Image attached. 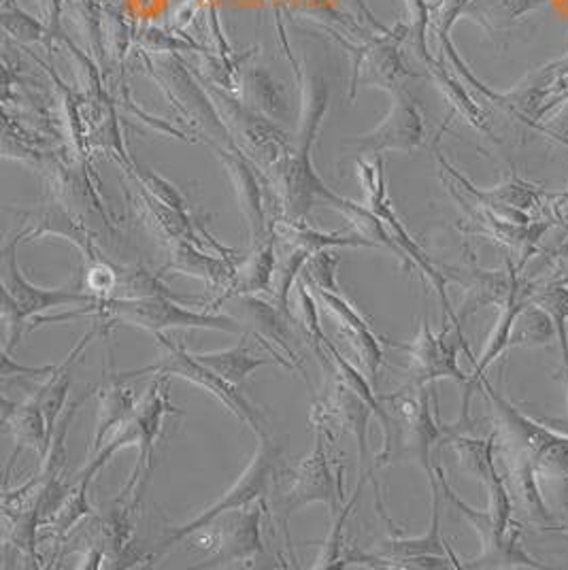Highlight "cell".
<instances>
[{"label": "cell", "instance_id": "cell-32", "mask_svg": "<svg viewBox=\"0 0 568 570\" xmlns=\"http://www.w3.org/2000/svg\"><path fill=\"white\" fill-rule=\"evenodd\" d=\"M560 375H562V381H565V390H567V396H568V371H567V368H562V373H560Z\"/></svg>", "mask_w": 568, "mask_h": 570}, {"label": "cell", "instance_id": "cell-8", "mask_svg": "<svg viewBox=\"0 0 568 570\" xmlns=\"http://www.w3.org/2000/svg\"><path fill=\"white\" fill-rule=\"evenodd\" d=\"M96 301L98 298L90 292H75L62 287L46 289L30 284L22 275L16 261V252L11 247L2 273V320L9 328V345H4V350H11L20 341L22 328L30 317L65 305H92Z\"/></svg>", "mask_w": 568, "mask_h": 570}, {"label": "cell", "instance_id": "cell-26", "mask_svg": "<svg viewBox=\"0 0 568 570\" xmlns=\"http://www.w3.org/2000/svg\"><path fill=\"white\" fill-rule=\"evenodd\" d=\"M420 141H422V121L411 107L399 109L371 139V142L379 147H415Z\"/></svg>", "mask_w": 568, "mask_h": 570}, {"label": "cell", "instance_id": "cell-19", "mask_svg": "<svg viewBox=\"0 0 568 570\" xmlns=\"http://www.w3.org/2000/svg\"><path fill=\"white\" fill-rule=\"evenodd\" d=\"M238 298H241V305H243L245 324H247V328L252 331V334H256L266 345H268V341H271V343H275L277 347H282L285 354L292 357L294 368H298L301 373H305L303 366H301V357H296L294 347L290 345L292 331H290V326H287V322H285L284 307L275 309V307H271L268 303H264V301L256 298V296H238ZM268 347H273V345H268Z\"/></svg>", "mask_w": 568, "mask_h": 570}, {"label": "cell", "instance_id": "cell-31", "mask_svg": "<svg viewBox=\"0 0 568 570\" xmlns=\"http://www.w3.org/2000/svg\"><path fill=\"white\" fill-rule=\"evenodd\" d=\"M549 282H565V284H568V256L562 261V264L558 266L556 275H554Z\"/></svg>", "mask_w": 568, "mask_h": 570}, {"label": "cell", "instance_id": "cell-16", "mask_svg": "<svg viewBox=\"0 0 568 570\" xmlns=\"http://www.w3.org/2000/svg\"><path fill=\"white\" fill-rule=\"evenodd\" d=\"M520 273L521 268H518V264L511 258H507V271H483L473 264L462 279L467 284L462 317H469L490 305L502 307L507 303V298L511 296V289H513L516 279L520 277Z\"/></svg>", "mask_w": 568, "mask_h": 570}, {"label": "cell", "instance_id": "cell-18", "mask_svg": "<svg viewBox=\"0 0 568 570\" xmlns=\"http://www.w3.org/2000/svg\"><path fill=\"white\" fill-rule=\"evenodd\" d=\"M428 483H430V494H432V522L428 528L427 534L420 539H392L385 541L383 547L388 549L390 558H418V556H441L450 558L453 562V569H460V560L456 558L443 537H441V500H443V490L439 483L437 471L428 473Z\"/></svg>", "mask_w": 568, "mask_h": 570}, {"label": "cell", "instance_id": "cell-23", "mask_svg": "<svg viewBox=\"0 0 568 570\" xmlns=\"http://www.w3.org/2000/svg\"><path fill=\"white\" fill-rule=\"evenodd\" d=\"M168 268L179 275H188V277L205 282L212 289H217L219 296L228 289V285L235 277V266H231L228 262L212 258L207 254H200L188 245L179 247L173 254V261L168 262Z\"/></svg>", "mask_w": 568, "mask_h": 570}, {"label": "cell", "instance_id": "cell-1", "mask_svg": "<svg viewBox=\"0 0 568 570\" xmlns=\"http://www.w3.org/2000/svg\"><path fill=\"white\" fill-rule=\"evenodd\" d=\"M430 385L409 381L401 390L379 396L385 409V417L379 422L383 428V450L379 452L375 469L396 462H418L424 471L432 473L430 453L439 441H448L450 426H443L430 404Z\"/></svg>", "mask_w": 568, "mask_h": 570}, {"label": "cell", "instance_id": "cell-6", "mask_svg": "<svg viewBox=\"0 0 568 570\" xmlns=\"http://www.w3.org/2000/svg\"><path fill=\"white\" fill-rule=\"evenodd\" d=\"M156 338L166 350L165 357L160 362H156V364L143 366V368H137V371L118 373L116 375L118 380L128 381L133 380V377L149 375V373H158V375H166V377H179V380L192 381L194 385H198L207 394H212L217 403L224 404L233 415H237L238 420L252 428L258 436L266 432L264 415L238 392L235 383H231V381L224 380L222 375H217L209 366L198 362L194 354H188L184 345L173 343L170 338H166L165 334L158 333Z\"/></svg>", "mask_w": 568, "mask_h": 570}, {"label": "cell", "instance_id": "cell-4", "mask_svg": "<svg viewBox=\"0 0 568 570\" xmlns=\"http://www.w3.org/2000/svg\"><path fill=\"white\" fill-rule=\"evenodd\" d=\"M479 390L494 406L500 424V436L505 448L528 453L539 475L562 479L568 483V436L523 415L511 401L492 387L490 381L481 380Z\"/></svg>", "mask_w": 568, "mask_h": 570}, {"label": "cell", "instance_id": "cell-21", "mask_svg": "<svg viewBox=\"0 0 568 570\" xmlns=\"http://www.w3.org/2000/svg\"><path fill=\"white\" fill-rule=\"evenodd\" d=\"M137 409V396L135 390L126 385V381L114 377L111 383L100 392L98 401V420L95 428V445L92 453L98 452L105 445L107 434L119 428L124 422L130 420V415Z\"/></svg>", "mask_w": 568, "mask_h": 570}, {"label": "cell", "instance_id": "cell-2", "mask_svg": "<svg viewBox=\"0 0 568 570\" xmlns=\"http://www.w3.org/2000/svg\"><path fill=\"white\" fill-rule=\"evenodd\" d=\"M166 415H182V411L175 409L170 401H168V377L160 375V380H156L149 385L145 399L135 409L130 420L124 422L118 428V432L114 434V439L109 443H105L92 455V460L88 462V466L81 473L75 475V483H84V485L90 488L95 476L107 466V462L119 450L135 445L139 450L137 466H135L133 475L128 479L126 488L121 490L119 502H124L130 494H141L143 485H145L149 471H151L154 448H156V441L163 434V422H165Z\"/></svg>", "mask_w": 568, "mask_h": 570}, {"label": "cell", "instance_id": "cell-25", "mask_svg": "<svg viewBox=\"0 0 568 570\" xmlns=\"http://www.w3.org/2000/svg\"><path fill=\"white\" fill-rule=\"evenodd\" d=\"M554 338L558 336L549 313L528 301L513 322L509 347H541L551 343Z\"/></svg>", "mask_w": 568, "mask_h": 570}, {"label": "cell", "instance_id": "cell-7", "mask_svg": "<svg viewBox=\"0 0 568 570\" xmlns=\"http://www.w3.org/2000/svg\"><path fill=\"white\" fill-rule=\"evenodd\" d=\"M280 471H282V448L275 441H271L268 434L264 432V434H261L258 450L254 453L245 473L238 476L237 483L215 504H212L205 513H200L198 518H194L186 525H179L173 532H168L166 539L160 541L154 558H160L170 547H175L177 543L186 541L192 534L209 528L215 520H219L228 511H238V509H243V507H247L256 500L266 499V494L273 488Z\"/></svg>", "mask_w": 568, "mask_h": 570}, {"label": "cell", "instance_id": "cell-17", "mask_svg": "<svg viewBox=\"0 0 568 570\" xmlns=\"http://www.w3.org/2000/svg\"><path fill=\"white\" fill-rule=\"evenodd\" d=\"M2 426L7 432L13 434V441H16V452L9 460V469L13 466L16 455L26 448L41 453V458L48 455L51 434H49L46 415L39 409V404L35 403V399L30 403L22 404L9 403L4 399V403H2Z\"/></svg>", "mask_w": 568, "mask_h": 570}, {"label": "cell", "instance_id": "cell-14", "mask_svg": "<svg viewBox=\"0 0 568 570\" xmlns=\"http://www.w3.org/2000/svg\"><path fill=\"white\" fill-rule=\"evenodd\" d=\"M264 500V499H262ZM256 507L247 504L238 509L235 515L219 522L212 534L214 558L207 567H222L228 562H243L256 553H262L261 522L264 515V502Z\"/></svg>", "mask_w": 568, "mask_h": 570}, {"label": "cell", "instance_id": "cell-3", "mask_svg": "<svg viewBox=\"0 0 568 570\" xmlns=\"http://www.w3.org/2000/svg\"><path fill=\"white\" fill-rule=\"evenodd\" d=\"M96 317V322L105 328V324H128L147 333L158 334L168 328H207L222 333H241V322L231 315L200 313L186 309L173 298H98L84 309L72 311L58 317H39V324L62 322L72 317Z\"/></svg>", "mask_w": 568, "mask_h": 570}, {"label": "cell", "instance_id": "cell-27", "mask_svg": "<svg viewBox=\"0 0 568 570\" xmlns=\"http://www.w3.org/2000/svg\"><path fill=\"white\" fill-rule=\"evenodd\" d=\"M369 476H371V473H362V475H360V483H358V488H355L354 497H352V500H350L345 507H341V511L334 515L331 532H329V537H326V541H324V547H322V553H320V558H317L315 569H341L343 528H345V523L350 520V515H352V511H354L355 502L360 499V494H362V490H364Z\"/></svg>", "mask_w": 568, "mask_h": 570}, {"label": "cell", "instance_id": "cell-10", "mask_svg": "<svg viewBox=\"0 0 568 570\" xmlns=\"http://www.w3.org/2000/svg\"><path fill=\"white\" fill-rule=\"evenodd\" d=\"M392 347H399L409 356V375L413 383L422 385H434V381L451 380L460 385H467L469 375L462 373L458 366V352H464L467 356L474 360L464 336L462 328L445 326L439 334L432 333L430 320L424 317L420 333L413 338V343H392Z\"/></svg>", "mask_w": 568, "mask_h": 570}, {"label": "cell", "instance_id": "cell-20", "mask_svg": "<svg viewBox=\"0 0 568 570\" xmlns=\"http://www.w3.org/2000/svg\"><path fill=\"white\" fill-rule=\"evenodd\" d=\"M102 331V326L96 322L95 326L88 331V334L81 336V341L75 345V350L71 352V356L67 357L60 366H56V371L49 375V381L39 390V394L35 396V403L39 404V409L43 411L46 415V422H48L49 434L53 436L56 426L60 422V413L65 409L67 403V394L71 390V368L75 364V360L81 356V350L95 338L96 334Z\"/></svg>", "mask_w": 568, "mask_h": 570}, {"label": "cell", "instance_id": "cell-5", "mask_svg": "<svg viewBox=\"0 0 568 570\" xmlns=\"http://www.w3.org/2000/svg\"><path fill=\"white\" fill-rule=\"evenodd\" d=\"M334 443L322 430H315V445L309 458H305L292 473L284 490L275 500V515L282 523V530H287V520L298 509L324 502L331 509L334 518L343 507V475L345 469H334Z\"/></svg>", "mask_w": 568, "mask_h": 570}, {"label": "cell", "instance_id": "cell-12", "mask_svg": "<svg viewBox=\"0 0 568 570\" xmlns=\"http://www.w3.org/2000/svg\"><path fill=\"white\" fill-rule=\"evenodd\" d=\"M505 462H507V488L511 492L513 507H520L526 522L539 530H554V532H565V525L556 520V515L549 511L545 504L541 488H539V471L528 458V453L505 448Z\"/></svg>", "mask_w": 568, "mask_h": 570}, {"label": "cell", "instance_id": "cell-28", "mask_svg": "<svg viewBox=\"0 0 568 570\" xmlns=\"http://www.w3.org/2000/svg\"><path fill=\"white\" fill-rule=\"evenodd\" d=\"M547 2L549 0H490L486 4V11H488L490 20H497L498 24H513L526 13L537 11Z\"/></svg>", "mask_w": 568, "mask_h": 570}, {"label": "cell", "instance_id": "cell-11", "mask_svg": "<svg viewBox=\"0 0 568 570\" xmlns=\"http://www.w3.org/2000/svg\"><path fill=\"white\" fill-rule=\"evenodd\" d=\"M375 415V406L358 394L343 381L334 380L326 396L313 401L311 422L315 430H322L332 441H336L343 432H352L358 441L360 466L369 464V420Z\"/></svg>", "mask_w": 568, "mask_h": 570}, {"label": "cell", "instance_id": "cell-9", "mask_svg": "<svg viewBox=\"0 0 568 570\" xmlns=\"http://www.w3.org/2000/svg\"><path fill=\"white\" fill-rule=\"evenodd\" d=\"M434 471L439 476L443 497L471 522V525L481 537V546H483L481 553L473 560H464V562L460 560V569H545V564H541L535 558H530L521 549L520 528L513 525L507 534H502L488 509L479 511V509H473L471 504H467L453 492L443 469L434 466Z\"/></svg>", "mask_w": 568, "mask_h": 570}, {"label": "cell", "instance_id": "cell-29", "mask_svg": "<svg viewBox=\"0 0 568 570\" xmlns=\"http://www.w3.org/2000/svg\"><path fill=\"white\" fill-rule=\"evenodd\" d=\"M56 371V366H22V364H16L11 356H9V350H2V377H11V375H18L20 377H49L51 373Z\"/></svg>", "mask_w": 568, "mask_h": 570}, {"label": "cell", "instance_id": "cell-30", "mask_svg": "<svg viewBox=\"0 0 568 570\" xmlns=\"http://www.w3.org/2000/svg\"><path fill=\"white\" fill-rule=\"evenodd\" d=\"M558 102H568V90H565V92H560V95L554 96V98H551L549 102H543V105H541V109L537 111V118H541V116H545V114H547V111H549L551 107H556Z\"/></svg>", "mask_w": 568, "mask_h": 570}, {"label": "cell", "instance_id": "cell-13", "mask_svg": "<svg viewBox=\"0 0 568 570\" xmlns=\"http://www.w3.org/2000/svg\"><path fill=\"white\" fill-rule=\"evenodd\" d=\"M309 285V284H307ZM313 296L326 305V309L339 320L347 338L352 341L355 356L362 364L364 375L371 383H378L379 368L383 364V347L379 343L378 336L371 331V324L358 313L354 305L341 294V289H329V287H311Z\"/></svg>", "mask_w": 568, "mask_h": 570}, {"label": "cell", "instance_id": "cell-15", "mask_svg": "<svg viewBox=\"0 0 568 570\" xmlns=\"http://www.w3.org/2000/svg\"><path fill=\"white\" fill-rule=\"evenodd\" d=\"M194 357L235 385L247 380V375H252L261 366L282 364L280 360L282 356L275 354L273 347L262 343V338H258V343H254L252 333L243 334L237 347H231L226 352H214V354H194Z\"/></svg>", "mask_w": 568, "mask_h": 570}, {"label": "cell", "instance_id": "cell-22", "mask_svg": "<svg viewBox=\"0 0 568 570\" xmlns=\"http://www.w3.org/2000/svg\"><path fill=\"white\" fill-rule=\"evenodd\" d=\"M275 252L273 247H262L256 256L249 261L243 262L238 268H235V277L228 285V289L217 298L214 307L228 298H238V296H254L258 292H266L275 284Z\"/></svg>", "mask_w": 568, "mask_h": 570}, {"label": "cell", "instance_id": "cell-24", "mask_svg": "<svg viewBox=\"0 0 568 570\" xmlns=\"http://www.w3.org/2000/svg\"><path fill=\"white\" fill-rule=\"evenodd\" d=\"M497 434L488 439H474L469 434H453L450 436L451 448L458 455V462L462 471L469 476L479 479L486 488L500 476L494 462V450H497Z\"/></svg>", "mask_w": 568, "mask_h": 570}]
</instances>
